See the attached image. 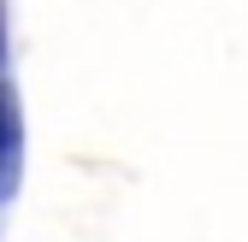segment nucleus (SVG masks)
Masks as SVG:
<instances>
[{
	"mask_svg": "<svg viewBox=\"0 0 248 242\" xmlns=\"http://www.w3.org/2000/svg\"><path fill=\"white\" fill-rule=\"evenodd\" d=\"M12 148H18V106H12L6 89H0V183H6V171H12Z\"/></svg>",
	"mask_w": 248,
	"mask_h": 242,
	"instance_id": "f257e3e1",
	"label": "nucleus"
},
{
	"mask_svg": "<svg viewBox=\"0 0 248 242\" xmlns=\"http://www.w3.org/2000/svg\"><path fill=\"white\" fill-rule=\"evenodd\" d=\"M0 53H6V42H0Z\"/></svg>",
	"mask_w": 248,
	"mask_h": 242,
	"instance_id": "f03ea898",
	"label": "nucleus"
}]
</instances>
